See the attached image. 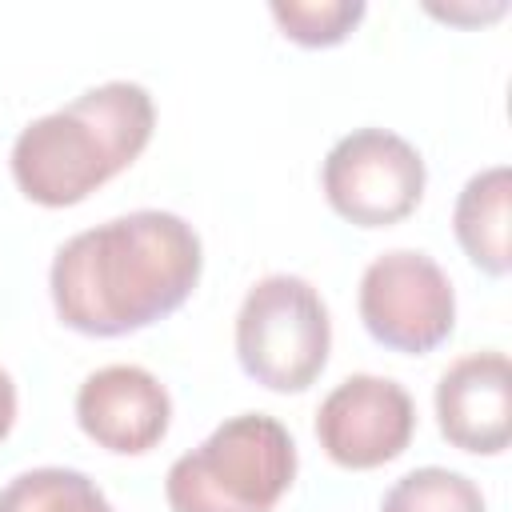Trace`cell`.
Masks as SVG:
<instances>
[{
  "mask_svg": "<svg viewBox=\"0 0 512 512\" xmlns=\"http://www.w3.org/2000/svg\"><path fill=\"white\" fill-rule=\"evenodd\" d=\"M368 336L392 352L424 356L440 348L456 328V292L448 272L416 248H392L376 256L356 292Z\"/></svg>",
  "mask_w": 512,
  "mask_h": 512,
  "instance_id": "cell-6",
  "label": "cell"
},
{
  "mask_svg": "<svg viewBox=\"0 0 512 512\" xmlns=\"http://www.w3.org/2000/svg\"><path fill=\"white\" fill-rule=\"evenodd\" d=\"M424 184V156L388 128H356L340 136L320 164L328 208L356 228L400 224L408 212H416Z\"/></svg>",
  "mask_w": 512,
  "mask_h": 512,
  "instance_id": "cell-5",
  "label": "cell"
},
{
  "mask_svg": "<svg viewBox=\"0 0 512 512\" xmlns=\"http://www.w3.org/2000/svg\"><path fill=\"white\" fill-rule=\"evenodd\" d=\"M156 104L136 80H108L20 128L12 180L40 208H72L120 176L152 140Z\"/></svg>",
  "mask_w": 512,
  "mask_h": 512,
  "instance_id": "cell-2",
  "label": "cell"
},
{
  "mask_svg": "<svg viewBox=\"0 0 512 512\" xmlns=\"http://www.w3.org/2000/svg\"><path fill=\"white\" fill-rule=\"evenodd\" d=\"M12 424H16V384H12V376L0 368V440L12 432Z\"/></svg>",
  "mask_w": 512,
  "mask_h": 512,
  "instance_id": "cell-15",
  "label": "cell"
},
{
  "mask_svg": "<svg viewBox=\"0 0 512 512\" xmlns=\"http://www.w3.org/2000/svg\"><path fill=\"white\" fill-rule=\"evenodd\" d=\"M276 28L300 48H332L364 20V0H272Z\"/></svg>",
  "mask_w": 512,
  "mask_h": 512,
  "instance_id": "cell-13",
  "label": "cell"
},
{
  "mask_svg": "<svg viewBox=\"0 0 512 512\" xmlns=\"http://www.w3.org/2000/svg\"><path fill=\"white\" fill-rule=\"evenodd\" d=\"M380 512H488L480 488L452 468H412L380 500Z\"/></svg>",
  "mask_w": 512,
  "mask_h": 512,
  "instance_id": "cell-12",
  "label": "cell"
},
{
  "mask_svg": "<svg viewBox=\"0 0 512 512\" xmlns=\"http://www.w3.org/2000/svg\"><path fill=\"white\" fill-rule=\"evenodd\" d=\"M440 436L472 456H500L512 440V364L504 352H468L436 384Z\"/></svg>",
  "mask_w": 512,
  "mask_h": 512,
  "instance_id": "cell-9",
  "label": "cell"
},
{
  "mask_svg": "<svg viewBox=\"0 0 512 512\" xmlns=\"http://www.w3.org/2000/svg\"><path fill=\"white\" fill-rule=\"evenodd\" d=\"M0 512H116L80 468H28L0 488Z\"/></svg>",
  "mask_w": 512,
  "mask_h": 512,
  "instance_id": "cell-11",
  "label": "cell"
},
{
  "mask_svg": "<svg viewBox=\"0 0 512 512\" xmlns=\"http://www.w3.org/2000/svg\"><path fill=\"white\" fill-rule=\"evenodd\" d=\"M296 464V440L276 416L240 412L172 460L164 500L172 512H272Z\"/></svg>",
  "mask_w": 512,
  "mask_h": 512,
  "instance_id": "cell-3",
  "label": "cell"
},
{
  "mask_svg": "<svg viewBox=\"0 0 512 512\" xmlns=\"http://www.w3.org/2000/svg\"><path fill=\"white\" fill-rule=\"evenodd\" d=\"M204 272L196 228L164 208L112 216L68 236L48 268L52 308L80 336H128L172 316Z\"/></svg>",
  "mask_w": 512,
  "mask_h": 512,
  "instance_id": "cell-1",
  "label": "cell"
},
{
  "mask_svg": "<svg viewBox=\"0 0 512 512\" xmlns=\"http://www.w3.org/2000/svg\"><path fill=\"white\" fill-rule=\"evenodd\" d=\"M76 424L104 452L144 456L168 436L172 396L148 368L108 364L76 388Z\"/></svg>",
  "mask_w": 512,
  "mask_h": 512,
  "instance_id": "cell-8",
  "label": "cell"
},
{
  "mask_svg": "<svg viewBox=\"0 0 512 512\" xmlns=\"http://www.w3.org/2000/svg\"><path fill=\"white\" fill-rule=\"evenodd\" d=\"M508 204H512V172L508 164H492L456 196L452 228L464 248V256L484 276H508L512 268V244H508Z\"/></svg>",
  "mask_w": 512,
  "mask_h": 512,
  "instance_id": "cell-10",
  "label": "cell"
},
{
  "mask_svg": "<svg viewBox=\"0 0 512 512\" xmlns=\"http://www.w3.org/2000/svg\"><path fill=\"white\" fill-rule=\"evenodd\" d=\"M416 432V404L392 376L356 372L340 380L316 412V440L340 468L368 472L404 456Z\"/></svg>",
  "mask_w": 512,
  "mask_h": 512,
  "instance_id": "cell-7",
  "label": "cell"
},
{
  "mask_svg": "<svg viewBox=\"0 0 512 512\" xmlns=\"http://www.w3.org/2000/svg\"><path fill=\"white\" fill-rule=\"evenodd\" d=\"M428 12L432 16H440V20H448V24H484V20H496V16H504V4H488V8H456V4H448V8H436V4H428Z\"/></svg>",
  "mask_w": 512,
  "mask_h": 512,
  "instance_id": "cell-14",
  "label": "cell"
},
{
  "mask_svg": "<svg viewBox=\"0 0 512 512\" xmlns=\"http://www.w3.org/2000/svg\"><path fill=\"white\" fill-rule=\"evenodd\" d=\"M332 352L324 296L292 272L256 280L236 312V360L268 392H304Z\"/></svg>",
  "mask_w": 512,
  "mask_h": 512,
  "instance_id": "cell-4",
  "label": "cell"
}]
</instances>
